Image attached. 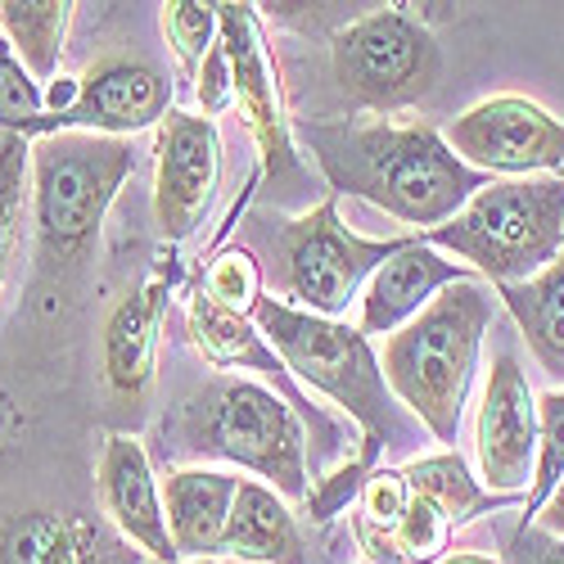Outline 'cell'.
Wrapping results in <instances>:
<instances>
[{"label":"cell","instance_id":"cell-1","mask_svg":"<svg viewBox=\"0 0 564 564\" xmlns=\"http://www.w3.org/2000/svg\"><path fill=\"white\" fill-rule=\"evenodd\" d=\"M316 167L330 181V195L361 199L415 235L447 226L492 176L465 167L443 131L425 122H299L294 127Z\"/></svg>","mask_w":564,"mask_h":564},{"label":"cell","instance_id":"cell-2","mask_svg":"<svg viewBox=\"0 0 564 564\" xmlns=\"http://www.w3.org/2000/svg\"><path fill=\"white\" fill-rule=\"evenodd\" d=\"M163 456L172 460H226L258 484L275 488L290 506L312 492V452L299 411L253 380H213L195 389L159 425Z\"/></svg>","mask_w":564,"mask_h":564},{"label":"cell","instance_id":"cell-3","mask_svg":"<svg viewBox=\"0 0 564 564\" xmlns=\"http://www.w3.org/2000/svg\"><path fill=\"white\" fill-rule=\"evenodd\" d=\"M492 316H497V294L475 275L443 290L411 325H402L398 335L384 339L380 366L393 398L447 452L460 434L469 384H475L479 348Z\"/></svg>","mask_w":564,"mask_h":564},{"label":"cell","instance_id":"cell-4","mask_svg":"<svg viewBox=\"0 0 564 564\" xmlns=\"http://www.w3.org/2000/svg\"><path fill=\"white\" fill-rule=\"evenodd\" d=\"M253 325L280 352V361L290 366L299 384L325 393L335 406H344L357 420L361 452L384 456L389 447L415 443V425L402 415L406 406L393 398L384 366L361 330H352L344 321H330V316L299 312L290 303H280L275 294L258 303Z\"/></svg>","mask_w":564,"mask_h":564},{"label":"cell","instance_id":"cell-5","mask_svg":"<svg viewBox=\"0 0 564 564\" xmlns=\"http://www.w3.org/2000/svg\"><path fill=\"white\" fill-rule=\"evenodd\" d=\"M135 172V150L113 135L59 131L32 140V230L41 271L82 262Z\"/></svg>","mask_w":564,"mask_h":564},{"label":"cell","instance_id":"cell-6","mask_svg":"<svg viewBox=\"0 0 564 564\" xmlns=\"http://www.w3.org/2000/svg\"><path fill=\"white\" fill-rule=\"evenodd\" d=\"M425 245L456 253L460 267L492 280L497 290L524 285L564 249V176L488 181Z\"/></svg>","mask_w":564,"mask_h":564},{"label":"cell","instance_id":"cell-7","mask_svg":"<svg viewBox=\"0 0 564 564\" xmlns=\"http://www.w3.org/2000/svg\"><path fill=\"white\" fill-rule=\"evenodd\" d=\"M415 235H393V240H361L339 221V199L330 195L325 204L307 208L294 221H280L271 235L275 253V290L290 303L312 316L339 321L366 290V280L380 271L393 253H402Z\"/></svg>","mask_w":564,"mask_h":564},{"label":"cell","instance_id":"cell-8","mask_svg":"<svg viewBox=\"0 0 564 564\" xmlns=\"http://www.w3.org/2000/svg\"><path fill=\"white\" fill-rule=\"evenodd\" d=\"M330 68L339 90L370 109H411L438 86L443 55L434 32L406 10H370L330 36Z\"/></svg>","mask_w":564,"mask_h":564},{"label":"cell","instance_id":"cell-9","mask_svg":"<svg viewBox=\"0 0 564 564\" xmlns=\"http://www.w3.org/2000/svg\"><path fill=\"white\" fill-rule=\"evenodd\" d=\"M447 150L484 176L524 181L533 172H564V118L524 96H492L443 127Z\"/></svg>","mask_w":564,"mask_h":564},{"label":"cell","instance_id":"cell-10","mask_svg":"<svg viewBox=\"0 0 564 564\" xmlns=\"http://www.w3.org/2000/svg\"><path fill=\"white\" fill-rule=\"evenodd\" d=\"M185 330H191V344L199 348V357L208 366H217V370H258L262 380L271 384V393H280V398H285L299 411V420L312 430V443H316L312 469L348 452V430L339 425L330 411H321L303 393V384L290 375V366L280 361V352L262 339L253 316H235V312L217 307L204 290H195L191 299H185Z\"/></svg>","mask_w":564,"mask_h":564},{"label":"cell","instance_id":"cell-11","mask_svg":"<svg viewBox=\"0 0 564 564\" xmlns=\"http://www.w3.org/2000/svg\"><path fill=\"white\" fill-rule=\"evenodd\" d=\"M167 113H172V77L150 59L109 55L100 64H90L86 77H77V100L64 113H45L41 122H32L28 140L59 135V131L122 140L145 127H163Z\"/></svg>","mask_w":564,"mask_h":564},{"label":"cell","instance_id":"cell-12","mask_svg":"<svg viewBox=\"0 0 564 564\" xmlns=\"http://www.w3.org/2000/svg\"><path fill=\"white\" fill-rule=\"evenodd\" d=\"M221 181V131L217 118L172 109L154 145V217L163 240L181 245L204 226Z\"/></svg>","mask_w":564,"mask_h":564},{"label":"cell","instance_id":"cell-13","mask_svg":"<svg viewBox=\"0 0 564 564\" xmlns=\"http://www.w3.org/2000/svg\"><path fill=\"white\" fill-rule=\"evenodd\" d=\"M475 456L484 488L497 497H520L538 465V398L510 348L497 352L475 415Z\"/></svg>","mask_w":564,"mask_h":564},{"label":"cell","instance_id":"cell-14","mask_svg":"<svg viewBox=\"0 0 564 564\" xmlns=\"http://www.w3.org/2000/svg\"><path fill=\"white\" fill-rule=\"evenodd\" d=\"M221 51L230 64V90H235V105H240L253 140H258V154L262 167L271 176H285L299 167L294 154V127L285 118V105H280V86L267 59V45L258 32V14L253 6H221Z\"/></svg>","mask_w":564,"mask_h":564},{"label":"cell","instance_id":"cell-15","mask_svg":"<svg viewBox=\"0 0 564 564\" xmlns=\"http://www.w3.org/2000/svg\"><path fill=\"white\" fill-rule=\"evenodd\" d=\"M96 488L105 520L154 564H181L172 533H167V510H163V484L154 479L150 452L127 434H109L96 465Z\"/></svg>","mask_w":564,"mask_h":564},{"label":"cell","instance_id":"cell-16","mask_svg":"<svg viewBox=\"0 0 564 564\" xmlns=\"http://www.w3.org/2000/svg\"><path fill=\"white\" fill-rule=\"evenodd\" d=\"M140 555L109 520L82 510L36 506L0 524V564H140Z\"/></svg>","mask_w":564,"mask_h":564},{"label":"cell","instance_id":"cell-17","mask_svg":"<svg viewBox=\"0 0 564 564\" xmlns=\"http://www.w3.org/2000/svg\"><path fill=\"white\" fill-rule=\"evenodd\" d=\"M460 280H475V271L447 262L434 245H425V235L393 253L380 271L366 280L361 290V335H398L402 325H411L420 312H425L443 290L460 285Z\"/></svg>","mask_w":564,"mask_h":564},{"label":"cell","instance_id":"cell-18","mask_svg":"<svg viewBox=\"0 0 564 564\" xmlns=\"http://www.w3.org/2000/svg\"><path fill=\"white\" fill-rule=\"evenodd\" d=\"M176 267H159L135 294H127L109 321H105V380L122 398H140L154 384L159 370V344H163V321L176 290Z\"/></svg>","mask_w":564,"mask_h":564},{"label":"cell","instance_id":"cell-19","mask_svg":"<svg viewBox=\"0 0 564 564\" xmlns=\"http://www.w3.org/2000/svg\"><path fill=\"white\" fill-rule=\"evenodd\" d=\"M240 475L208 465H185L163 479V510L172 546L185 560H221V538L230 524L235 497H240Z\"/></svg>","mask_w":564,"mask_h":564},{"label":"cell","instance_id":"cell-20","mask_svg":"<svg viewBox=\"0 0 564 564\" xmlns=\"http://www.w3.org/2000/svg\"><path fill=\"white\" fill-rule=\"evenodd\" d=\"M221 555L240 564H312L294 506L258 479L240 484V497H235L230 524L221 538Z\"/></svg>","mask_w":564,"mask_h":564},{"label":"cell","instance_id":"cell-21","mask_svg":"<svg viewBox=\"0 0 564 564\" xmlns=\"http://www.w3.org/2000/svg\"><path fill=\"white\" fill-rule=\"evenodd\" d=\"M497 299L506 303L514 325H520V335L533 348L538 366L555 384H564V249L546 271H538L524 285L497 290Z\"/></svg>","mask_w":564,"mask_h":564},{"label":"cell","instance_id":"cell-22","mask_svg":"<svg viewBox=\"0 0 564 564\" xmlns=\"http://www.w3.org/2000/svg\"><path fill=\"white\" fill-rule=\"evenodd\" d=\"M68 0H0V36L14 45V55L45 90L64 64V41L73 23Z\"/></svg>","mask_w":564,"mask_h":564},{"label":"cell","instance_id":"cell-23","mask_svg":"<svg viewBox=\"0 0 564 564\" xmlns=\"http://www.w3.org/2000/svg\"><path fill=\"white\" fill-rule=\"evenodd\" d=\"M406 484L411 492L420 497H430L434 506H443V514L460 529L469 520H479V514H492L501 506H510L514 497H497L488 492L475 475H469V465L456 456V452H438V456H415L406 469Z\"/></svg>","mask_w":564,"mask_h":564},{"label":"cell","instance_id":"cell-24","mask_svg":"<svg viewBox=\"0 0 564 564\" xmlns=\"http://www.w3.org/2000/svg\"><path fill=\"white\" fill-rule=\"evenodd\" d=\"M32 208V140L19 131H0V285L19 249L23 213Z\"/></svg>","mask_w":564,"mask_h":564},{"label":"cell","instance_id":"cell-25","mask_svg":"<svg viewBox=\"0 0 564 564\" xmlns=\"http://www.w3.org/2000/svg\"><path fill=\"white\" fill-rule=\"evenodd\" d=\"M159 23H163V36L172 45L181 73L195 82L204 59L217 51V41H221V6H204V0H172V6H163Z\"/></svg>","mask_w":564,"mask_h":564},{"label":"cell","instance_id":"cell-26","mask_svg":"<svg viewBox=\"0 0 564 564\" xmlns=\"http://www.w3.org/2000/svg\"><path fill=\"white\" fill-rule=\"evenodd\" d=\"M560 484H564V389L538 398V465H533V488L524 497L520 529H533L538 510L551 501Z\"/></svg>","mask_w":564,"mask_h":564},{"label":"cell","instance_id":"cell-27","mask_svg":"<svg viewBox=\"0 0 564 564\" xmlns=\"http://www.w3.org/2000/svg\"><path fill=\"white\" fill-rule=\"evenodd\" d=\"M199 290H204L217 307H226V312H235V316H253L258 303L267 299V294H262V267H258L253 249H245V245L221 249V253L204 267Z\"/></svg>","mask_w":564,"mask_h":564},{"label":"cell","instance_id":"cell-28","mask_svg":"<svg viewBox=\"0 0 564 564\" xmlns=\"http://www.w3.org/2000/svg\"><path fill=\"white\" fill-rule=\"evenodd\" d=\"M41 118H45V90L32 82V73L14 55V45L0 36V131L28 135L32 122Z\"/></svg>","mask_w":564,"mask_h":564},{"label":"cell","instance_id":"cell-29","mask_svg":"<svg viewBox=\"0 0 564 564\" xmlns=\"http://www.w3.org/2000/svg\"><path fill=\"white\" fill-rule=\"evenodd\" d=\"M375 465H380V456L357 452V456H348V460L335 469V475L316 479V484H312V492H307V501H303L312 520H321V524H325V520H335V514H339L348 501H357Z\"/></svg>","mask_w":564,"mask_h":564},{"label":"cell","instance_id":"cell-30","mask_svg":"<svg viewBox=\"0 0 564 564\" xmlns=\"http://www.w3.org/2000/svg\"><path fill=\"white\" fill-rule=\"evenodd\" d=\"M195 96L204 105V118L221 113L226 105H235V90H230V64H226V51H221V41H217V51L204 59L199 77H195Z\"/></svg>","mask_w":564,"mask_h":564},{"label":"cell","instance_id":"cell-31","mask_svg":"<svg viewBox=\"0 0 564 564\" xmlns=\"http://www.w3.org/2000/svg\"><path fill=\"white\" fill-rule=\"evenodd\" d=\"M510 564H564V542L546 538L542 529H514Z\"/></svg>","mask_w":564,"mask_h":564},{"label":"cell","instance_id":"cell-32","mask_svg":"<svg viewBox=\"0 0 564 564\" xmlns=\"http://www.w3.org/2000/svg\"><path fill=\"white\" fill-rule=\"evenodd\" d=\"M538 529L546 533V538H560L564 542V484L551 492V501L538 510Z\"/></svg>","mask_w":564,"mask_h":564},{"label":"cell","instance_id":"cell-33","mask_svg":"<svg viewBox=\"0 0 564 564\" xmlns=\"http://www.w3.org/2000/svg\"><path fill=\"white\" fill-rule=\"evenodd\" d=\"M438 564H501V560H492V555H469V551H460V555H443Z\"/></svg>","mask_w":564,"mask_h":564},{"label":"cell","instance_id":"cell-34","mask_svg":"<svg viewBox=\"0 0 564 564\" xmlns=\"http://www.w3.org/2000/svg\"><path fill=\"white\" fill-rule=\"evenodd\" d=\"M185 564H221V560H185Z\"/></svg>","mask_w":564,"mask_h":564}]
</instances>
